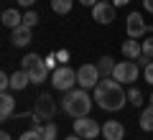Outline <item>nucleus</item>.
Wrapping results in <instances>:
<instances>
[{
  "mask_svg": "<svg viewBox=\"0 0 153 140\" xmlns=\"http://www.w3.org/2000/svg\"><path fill=\"white\" fill-rule=\"evenodd\" d=\"M94 102H97L100 110H105V112H117V110L125 107L128 102V92L123 89L120 81H115L112 76H105V79L97 81V87H94Z\"/></svg>",
  "mask_w": 153,
  "mask_h": 140,
  "instance_id": "nucleus-1",
  "label": "nucleus"
},
{
  "mask_svg": "<svg viewBox=\"0 0 153 140\" xmlns=\"http://www.w3.org/2000/svg\"><path fill=\"white\" fill-rule=\"evenodd\" d=\"M92 104H94V97L89 94V89H82V87L64 92V99H61V110L74 120L76 117H87L92 112Z\"/></svg>",
  "mask_w": 153,
  "mask_h": 140,
  "instance_id": "nucleus-2",
  "label": "nucleus"
},
{
  "mask_svg": "<svg viewBox=\"0 0 153 140\" xmlns=\"http://www.w3.org/2000/svg\"><path fill=\"white\" fill-rule=\"evenodd\" d=\"M51 87L54 89H59V92H69V89H74L76 87V71L71 69L69 64H59L54 71H51Z\"/></svg>",
  "mask_w": 153,
  "mask_h": 140,
  "instance_id": "nucleus-3",
  "label": "nucleus"
},
{
  "mask_svg": "<svg viewBox=\"0 0 153 140\" xmlns=\"http://www.w3.org/2000/svg\"><path fill=\"white\" fill-rule=\"evenodd\" d=\"M138 74H140V66L135 61L125 59V61H115V69H112V79L120 81V84H133L138 81Z\"/></svg>",
  "mask_w": 153,
  "mask_h": 140,
  "instance_id": "nucleus-4",
  "label": "nucleus"
},
{
  "mask_svg": "<svg viewBox=\"0 0 153 140\" xmlns=\"http://www.w3.org/2000/svg\"><path fill=\"white\" fill-rule=\"evenodd\" d=\"M71 125H74V133L79 135L82 140H84V138H87V140H94L97 135H102V125H100L97 120H92L89 115H87V117H76Z\"/></svg>",
  "mask_w": 153,
  "mask_h": 140,
  "instance_id": "nucleus-5",
  "label": "nucleus"
},
{
  "mask_svg": "<svg viewBox=\"0 0 153 140\" xmlns=\"http://www.w3.org/2000/svg\"><path fill=\"white\" fill-rule=\"evenodd\" d=\"M100 79L102 76H100L97 64H82L76 69V87H82V89H94Z\"/></svg>",
  "mask_w": 153,
  "mask_h": 140,
  "instance_id": "nucleus-6",
  "label": "nucleus"
},
{
  "mask_svg": "<svg viewBox=\"0 0 153 140\" xmlns=\"http://www.w3.org/2000/svg\"><path fill=\"white\" fill-rule=\"evenodd\" d=\"M125 33H128V38H143L151 33V26L143 21L140 13H130L125 18Z\"/></svg>",
  "mask_w": 153,
  "mask_h": 140,
  "instance_id": "nucleus-7",
  "label": "nucleus"
},
{
  "mask_svg": "<svg viewBox=\"0 0 153 140\" xmlns=\"http://www.w3.org/2000/svg\"><path fill=\"white\" fill-rule=\"evenodd\" d=\"M33 115H38L44 122H49V120L56 115L54 97H51V94H38V97H36V107H33Z\"/></svg>",
  "mask_w": 153,
  "mask_h": 140,
  "instance_id": "nucleus-8",
  "label": "nucleus"
},
{
  "mask_svg": "<svg viewBox=\"0 0 153 140\" xmlns=\"http://www.w3.org/2000/svg\"><path fill=\"white\" fill-rule=\"evenodd\" d=\"M115 10H117V8H115L112 3H107V0H100L97 5L92 8V21H97L100 26H110V23L115 21Z\"/></svg>",
  "mask_w": 153,
  "mask_h": 140,
  "instance_id": "nucleus-9",
  "label": "nucleus"
},
{
  "mask_svg": "<svg viewBox=\"0 0 153 140\" xmlns=\"http://www.w3.org/2000/svg\"><path fill=\"white\" fill-rule=\"evenodd\" d=\"M102 138L105 140H123L125 138V125L120 120H107L102 125Z\"/></svg>",
  "mask_w": 153,
  "mask_h": 140,
  "instance_id": "nucleus-10",
  "label": "nucleus"
},
{
  "mask_svg": "<svg viewBox=\"0 0 153 140\" xmlns=\"http://www.w3.org/2000/svg\"><path fill=\"white\" fill-rule=\"evenodd\" d=\"M10 41H13V46H18V49H26L28 43L33 41V28H28V26H18V28H13V36H10Z\"/></svg>",
  "mask_w": 153,
  "mask_h": 140,
  "instance_id": "nucleus-11",
  "label": "nucleus"
},
{
  "mask_svg": "<svg viewBox=\"0 0 153 140\" xmlns=\"http://www.w3.org/2000/svg\"><path fill=\"white\" fill-rule=\"evenodd\" d=\"M13 115H16V97L0 92V122H5L8 117H13Z\"/></svg>",
  "mask_w": 153,
  "mask_h": 140,
  "instance_id": "nucleus-12",
  "label": "nucleus"
},
{
  "mask_svg": "<svg viewBox=\"0 0 153 140\" xmlns=\"http://www.w3.org/2000/svg\"><path fill=\"white\" fill-rule=\"evenodd\" d=\"M28 76H31V84H44L46 76H51V71H49V66H46V61L41 59L33 69H28Z\"/></svg>",
  "mask_w": 153,
  "mask_h": 140,
  "instance_id": "nucleus-13",
  "label": "nucleus"
},
{
  "mask_svg": "<svg viewBox=\"0 0 153 140\" xmlns=\"http://www.w3.org/2000/svg\"><path fill=\"white\" fill-rule=\"evenodd\" d=\"M123 56H125V59H130V61H135L138 56L143 54V49H140V41H138V38H128V41H123Z\"/></svg>",
  "mask_w": 153,
  "mask_h": 140,
  "instance_id": "nucleus-14",
  "label": "nucleus"
},
{
  "mask_svg": "<svg viewBox=\"0 0 153 140\" xmlns=\"http://www.w3.org/2000/svg\"><path fill=\"white\" fill-rule=\"evenodd\" d=\"M0 23L13 31V28H18L23 23V16H21V10H16V8H8V10H3V21Z\"/></svg>",
  "mask_w": 153,
  "mask_h": 140,
  "instance_id": "nucleus-15",
  "label": "nucleus"
},
{
  "mask_svg": "<svg viewBox=\"0 0 153 140\" xmlns=\"http://www.w3.org/2000/svg\"><path fill=\"white\" fill-rule=\"evenodd\" d=\"M28 84H31V76H28L26 69H18L16 74H10V89L21 92V89H26Z\"/></svg>",
  "mask_w": 153,
  "mask_h": 140,
  "instance_id": "nucleus-16",
  "label": "nucleus"
},
{
  "mask_svg": "<svg viewBox=\"0 0 153 140\" xmlns=\"http://www.w3.org/2000/svg\"><path fill=\"white\" fill-rule=\"evenodd\" d=\"M76 0H51V10L56 13V16H69L71 8H74Z\"/></svg>",
  "mask_w": 153,
  "mask_h": 140,
  "instance_id": "nucleus-17",
  "label": "nucleus"
},
{
  "mask_svg": "<svg viewBox=\"0 0 153 140\" xmlns=\"http://www.w3.org/2000/svg\"><path fill=\"white\" fill-rule=\"evenodd\" d=\"M97 69H100V76H112V69H115V59L112 56H102V59L97 61Z\"/></svg>",
  "mask_w": 153,
  "mask_h": 140,
  "instance_id": "nucleus-18",
  "label": "nucleus"
},
{
  "mask_svg": "<svg viewBox=\"0 0 153 140\" xmlns=\"http://www.w3.org/2000/svg\"><path fill=\"white\" fill-rule=\"evenodd\" d=\"M140 130L153 133V107H151V104H148V107L140 112Z\"/></svg>",
  "mask_w": 153,
  "mask_h": 140,
  "instance_id": "nucleus-19",
  "label": "nucleus"
},
{
  "mask_svg": "<svg viewBox=\"0 0 153 140\" xmlns=\"http://www.w3.org/2000/svg\"><path fill=\"white\" fill-rule=\"evenodd\" d=\"M38 133H41V140H56L59 130H56V125L49 120V122H44V125H41V130H38Z\"/></svg>",
  "mask_w": 153,
  "mask_h": 140,
  "instance_id": "nucleus-20",
  "label": "nucleus"
},
{
  "mask_svg": "<svg viewBox=\"0 0 153 140\" xmlns=\"http://www.w3.org/2000/svg\"><path fill=\"white\" fill-rule=\"evenodd\" d=\"M128 102H130L133 107H143V92L138 89V87H130V89H128Z\"/></svg>",
  "mask_w": 153,
  "mask_h": 140,
  "instance_id": "nucleus-21",
  "label": "nucleus"
},
{
  "mask_svg": "<svg viewBox=\"0 0 153 140\" xmlns=\"http://www.w3.org/2000/svg\"><path fill=\"white\" fill-rule=\"evenodd\" d=\"M38 61H41V56H38V54H26V56L21 59V69H26V71H28V69H33Z\"/></svg>",
  "mask_w": 153,
  "mask_h": 140,
  "instance_id": "nucleus-22",
  "label": "nucleus"
},
{
  "mask_svg": "<svg viewBox=\"0 0 153 140\" xmlns=\"http://www.w3.org/2000/svg\"><path fill=\"white\" fill-rule=\"evenodd\" d=\"M36 23H38V13H36V10H26V13H23V26L33 28Z\"/></svg>",
  "mask_w": 153,
  "mask_h": 140,
  "instance_id": "nucleus-23",
  "label": "nucleus"
},
{
  "mask_svg": "<svg viewBox=\"0 0 153 140\" xmlns=\"http://www.w3.org/2000/svg\"><path fill=\"white\" fill-rule=\"evenodd\" d=\"M140 49H143V54H146L148 59H153V36H148L146 41H140Z\"/></svg>",
  "mask_w": 153,
  "mask_h": 140,
  "instance_id": "nucleus-24",
  "label": "nucleus"
},
{
  "mask_svg": "<svg viewBox=\"0 0 153 140\" xmlns=\"http://www.w3.org/2000/svg\"><path fill=\"white\" fill-rule=\"evenodd\" d=\"M143 79H146L148 84H153V61H148V64L143 66Z\"/></svg>",
  "mask_w": 153,
  "mask_h": 140,
  "instance_id": "nucleus-25",
  "label": "nucleus"
},
{
  "mask_svg": "<svg viewBox=\"0 0 153 140\" xmlns=\"http://www.w3.org/2000/svg\"><path fill=\"white\" fill-rule=\"evenodd\" d=\"M18 140H41V133L31 127V130H26V133H23V135H21Z\"/></svg>",
  "mask_w": 153,
  "mask_h": 140,
  "instance_id": "nucleus-26",
  "label": "nucleus"
},
{
  "mask_svg": "<svg viewBox=\"0 0 153 140\" xmlns=\"http://www.w3.org/2000/svg\"><path fill=\"white\" fill-rule=\"evenodd\" d=\"M5 87H10V76L0 69V92H5Z\"/></svg>",
  "mask_w": 153,
  "mask_h": 140,
  "instance_id": "nucleus-27",
  "label": "nucleus"
},
{
  "mask_svg": "<svg viewBox=\"0 0 153 140\" xmlns=\"http://www.w3.org/2000/svg\"><path fill=\"white\" fill-rule=\"evenodd\" d=\"M44 61H46V66H49V71H54L56 66H59V64H56V54H51V56H46Z\"/></svg>",
  "mask_w": 153,
  "mask_h": 140,
  "instance_id": "nucleus-28",
  "label": "nucleus"
},
{
  "mask_svg": "<svg viewBox=\"0 0 153 140\" xmlns=\"http://www.w3.org/2000/svg\"><path fill=\"white\" fill-rule=\"evenodd\" d=\"M56 61H61V64H69V51H56Z\"/></svg>",
  "mask_w": 153,
  "mask_h": 140,
  "instance_id": "nucleus-29",
  "label": "nucleus"
},
{
  "mask_svg": "<svg viewBox=\"0 0 153 140\" xmlns=\"http://www.w3.org/2000/svg\"><path fill=\"white\" fill-rule=\"evenodd\" d=\"M76 3H82L84 8H94V5H97V3H100V0H76Z\"/></svg>",
  "mask_w": 153,
  "mask_h": 140,
  "instance_id": "nucleus-30",
  "label": "nucleus"
},
{
  "mask_svg": "<svg viewBox=\"0 0 153 140\" xmlns=\"http://www.w3.org/2000/svg\"><path fill=\"white\" fill-rule=\"evenodd\" d=\"M16 3H18V5H21V8H31L33 3H36V0H16Z\"/></svg>",
  "mask_w": 153,
  "mask_h": 140,
  "instance_id": "nucleus-31",
  "label": "nucleus"
},
{
  "mask_svg": "<svg viewBox=\"0 0 153 140\" xmlns=\"http://www.w3.org/2000/svg\"><path fill=\"white\" fill-rule=\"evenodd\" d=\"M143 8H146V10L153 16V0H143Z\"/></svg>",
  "mask_w": 153,
  "mask_h": 140,
  "instance_id": "nucleus-32",
  "label": "nucleus"
},
{
  "mask_svg": "<svg viewBox=\"0 0 153 140\" xmlns=\"http://www.w3.org/2000/svg\"><path fill=\"white\" fill-rule=\"evenodd\" d=\"M128 3H130V0H112V5H115V8H120V5H128Z\"/></svg>",
  "mask_w": 153,
  "mask_h": 140,
  "instance_id": "nucleus-33",
  "label": "nucleus"
},
{
  "mask_svg": "<svg viewBox=\"0 0 153 140\" xmlns=\"http://www.w3.org/2000/svg\"><path fill=\"white\" fill-rule=\"evenodd\" d=\"M0 140H13V138H10V135L5 133V130H0Z\"/></svg>",
  "mask_w": 153,
  "mask_h": 140,
  "instance_id": "nucleus-34",
  "label": "nucleus"
},
{
  "mask_svg": "<svg viewBox=\"0 0 153 140\" xmlns=\"http://www.w3.org/2000/svg\"><path fill=\"white\" fill-rule=\"evenodd\" d=\"M66 140H82V138H79V135L74 133V135H69V138H66Z\"/></svg>",
  "mask_w": 153,
  "mask_h": 140,
  "instance_id": "nucleus-35",
  "label": "nucleus"
},
{
  "mask_svg": "<svg viewBox=\"0 0 153 140\" xmlns=\"http://www.w3.org/2000/svg\"><path fill=\"white\" fill-rule=\"evenodd\" d=\"M151 107H153V94H151Z\"/></svg>",
  "mask_w": 153,
  "mask_h": 140,
  "instance_id": "nucleus-36",
  "label": "nucleus"
},
{
  "mask_svg": "<svg viewBox=\"0 0 153 140\" xmlns=\"http://www.w3.org/2000/svg\"><path fill=\"white\" fill-rule=\"evenodd\" d=\"M0 21H3V10H0Z\"/></svg>",
  "mask_w": 153,
  "mask_h": 140,
  "instance_id": "nucleus-37",
  "label": "nucleus"
},
{
  "mask_svg": "<svg viewBox=\"0 0 153 140\" xmlns=\"http://www.w3.org/2000/svg\"><path fill=\"white\" fill-rule=\"evenodd\" d=\"M107 3H112V0H107Z\"/></svg>",
  "mask_w": 153,
  "mask_h": 140,
  "instance_id": "nucleus-38",
  "label": "nucleus"
}]
</instances>
